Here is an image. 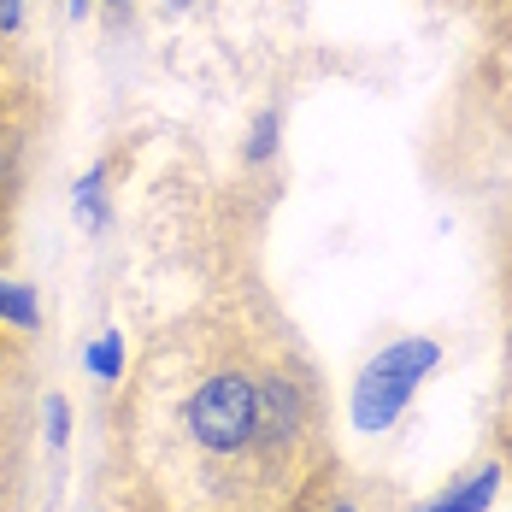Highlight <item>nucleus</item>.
<instances>
[{"mask_svg": "<svg viewBox=\"0 0 512 512\" xmlns=\"http://www.w3.org/2000/svg\"><path fill=\"white\" fill-rule=\"evenodd\" d=\"M489 489H495V471H483V477H477V489H460L454 501H442V507H430V512H477L483 501H489Z\"/></svg>", "mask_w": 512, "mask_h": 512, "instance_id": "9", "label": "nucleus"}, {"mask_svg": "<svg viewBox=\"0 0 512 512\" xmlns=\"http://www.w3.org/2000/svg\"><path fill=\"white\" fill-rule=\"evenodd\" d=\"M24 501H30V495H12V501H0V512H30Z\"/></svg>", "mask_w": 512, "mask_h": 512, "instance_id": "12", "label": "nucleus"}, {"mask_svg": "<svg viewBox=\"0 0 512 512\" xmlns=\"http://www.w3.org/2000/svg\"><path fill=\"white\" fill-rule=\"evenodd\" d=\"M271 148H277V112H265V118H259V130H254V148H248V154H254V159H265Z\"/></svg>", "mask_w": 512, "mask_h": 512, "instance_id": "10", "label": "nucleus"}, {"mask_svg": "<svg viewBox=\"0 0 512 512\" xmlns=\"http://www.w3.org/2000/svg\"><path fill=\"white\" fill-rule=\"evenodd\" d=\"M495 454L512 465V365H507V383H501V401H495Z\"/></svg>", "mask_w": 512, "mask_h": 512, "instance_id": "8", "label": "nucleus"}, {"mask_svg": "<svg viewBox=\"0 0 512 512\" xmlns=\"http://www.w3.org/2000/svg\"><path fill=\"white\" fill-rule=\"evenodd\" d=\"M507 301H512V248H507Z\"/></svg>", "mask_w": 512, "mask_h": 512, "instance_id": "13", "label": "nucleus"}, {"mask_svg": "<svg viewBox=\"0 0 512 512\" xmlns=\"http://www.w3.org/2000/svg\"><path fill=\"white\" fill-rule=\"evenodd\" d=\"M430 359H436L430 342H401V348H389V354L365 371V383H359V418L377 430L389 412L401 407V395L424 377V365H430Z\"/></svg>", "mask_w": 512, "mask_h": 512, "instance_id": "3", "label": "nucleus"}, {"mask_svg": "<svg viewBox=\"0 0 512 512\" xmlns=\"http://www.w3.org/2000/svg\"><path fill=\"white\" fill-rule=\"evenodd\" d=\"M106 442L130 512H283L336 460L312 354L248 307L171 324L124 377Z\"/></svg>", "mask_w": 512, "mask_h": 512, "instance_id": "1", "label": "nucleus"}, {"mask_svg": "<svg viewBox=\"0 0 512 512\" xmlns=\"http://www.w3.org/2000/svg\"><path fill=\"white\" fill-rule=\"evenodd\" d=\"M12 254V206H0V265Z\"/></svg>", "mask_w": 512, "mask_h": 512, "instance_id": "11", "label": "nucleus"}, {"mask_svg": "<svg viewBox=\"0 0 512 512\" xmlns=\"http://www.w3.org/2000/svg\"><path fill=\"white\" fill-rule=\"evenodd\" d=\"M460 18H471L489 42H512V0H448Z\"/></svg>", "mask_w": 512, "mask_h": 512, "instance_id": "6", "label": "nucleus"}, {"mask_svg": "<svg viewBox=\"0 0 512 512\" xmlns=\"http://www.w3.org/2000/svg\"><path fill=\"white\" fill-rule=\"evenodd\" d=\"M283 512H383V495H371V483H359L342 460H324Z\"/></svg>", "mask_w": 512, "mask_h": 512, "instance_id": "5", "label": "nucleus"}, {"mask_svg": "<svg viewBox=\"0 0 512 512\" xmlns=\"http://www.w3.org/2000/svg\"><path fill=\"white\" fill-rule=\"evenodd\" d=\"M0 324H12V330H30L36 324V301H30L24 283H6L0 277Z\"/></svg>", "mask_w": 512, "mask_h": 512, "instance_id": "7", "label": "nucleus"}, {"mask_svg": "<svg viewBox=\"0 0 512 512\" xmlns=\"http://www.w3.org/2000/svg\"><path fill=\"white\" fill-rule=\"evenodd\" d=\"M30 136H36V101H30V89L0 83V206H12L18 183H24Z\"/></svg>", "mask_w": 512, "mask_h": 512, "instance_id": "4", "label": "nucleus"}, {"mask_svg": "<svg viewBox=\"0 0 512 512\" xmlns=\"http://www.w3.org/2000/svg\"><path fill=\"white\" fill-rule=\"evenodd\" d=\"M30 359L18 342L0 348V501L12 495H30V442H36V424H30Z\"/></svg>", "mask_w": 512, "mask_h": 512, "instance_id": "2", "label": "nucleus"}]
</instances>
